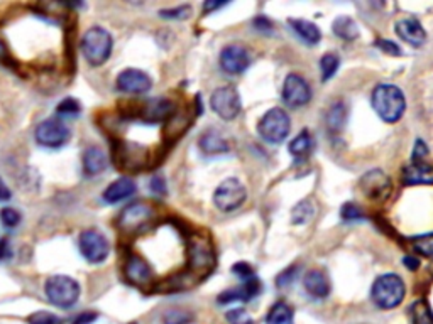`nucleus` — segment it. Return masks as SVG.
Returning a JSON list of instances; mask_svg holds the SVG:
<instances>
[{"label":"nucleus","instance_id":"11","mask_svg":"<svg viewBox=\"0 0 433 324\" xmlns=\"http://www.w3.org/2000/svg\"><path fill=\"white\" fill-rule=\"evenodd\" d=\"M359 186H361L364 196L369 198L370 201L388 200L393 189L391 179H389L388 176L379 169H374V171H369V173H366L364 176H362L361 181H359Z\"/></svg>","mask_w":433,"mask_h":324},{"label":"nucleus","instance_id":"28","mask_svg":"<svg viewBox=\"0 0 433 324\" xmlns=\"http://www.w3.org/2000/svg\"><path fill=\"white\" fill-rule=\"evenodd\" d=\"M335 36L344 39V41H354L359 37L357 24L350 17H338L334 22Z\"/></svg>","mask_w":433,"mask_h":324},{"label":"nucleus","instance_id":"16","mask_svg":"<svg viewBox=\"0 0 433 324\" xmlns=\"http://www.w3.org/2000/svg\"><path fill=\"white\" fill-rule=\"evenodd\" d=\"M396 34L408 44L420 48L427 41V33L416 19H403L396 24Z\"/></svg>","mask_w":433,"mask_h":324},{"label":"nucleus","instance_id":"42","mask_svg":"<svg viewBox=\"0 0 433 324\" xmlns=\"http://www.w3.org/2000/svg\"><path fill=\"white\" fill-rule=\"evenodd\" d=\"M376 46L381 51H384L386 54H391V56H400V54H401L400 46H398L396 42L389 41V39H379V41L376 42Z\"/></svg>","mask_w":433,"mask_h":324},{"label":"nucleus","instance_id":"8","mask_svg":"<svg viewBox=\"0 0 433 324\" xmlns=\"http://www.w3.org/2000/svg\"><path fill=\"white\" fill-rule=\"evenodd\" d=\"M36 142L39 146L48 147V149H60L70 140L68 125H65L58 119H48L36 127Z\"/></svg>","mask_w":433,"mask_h":324},{"label":"nucleus","instance_id":"35","mask_svg":"<svg viewBox=\"0 0 433 324\" xmlns=\"http://www.w3.org/2000/svg\"><path fill=\"white\" fill-rule=\"evenodd\" d=\"M27 323L29 324H63V321H61L56 314H53V312H46V311H39V312H34V314H31L29 319H27Z\"/></svg>","mask_w":433,"mask_h":324},{"label":"nucleus","instance_id":"2","mask_svg":"<svg viewBox=\"0 0 433 324\" xmlns=\"http://www.w3.org/2000/svg\"><path fill=\"white\" fill-rule=\"evenodd\" d=\"M407 289L403 280L396 274H384L377 277L370 289V299L381 309H393L403 302Z\"/></svg>","mask_w":433,"mask_h":324},{"label":"nucleus","instance_id":"44","mask_svg":"<svg viewBox=\"0 0 433 324\" xmlns=\"http://www.w3.org/2000/svg\"><path fill=\"white\" fill-rule=\"evenodd\" d=\"M295 275H296V268H295V267H293V268H288L286 272H283V274L278 275V279H276V282H278V286H279V287H286L288 284H290L291 280L295 279Z\"/></svg>","mask_w":433,"mask_h":324},{"label":"nucleus","instance_id":"29","mask_svg":"<svg viewBox=\"0 0 433 324\" xmlns=\"http://www.w3.org/2000/svg\"><path fill=\"white\" fill-rule=\"evenodd\" d=\"M347 120V107L342 101H335L327 112V125L330 130L338 132L345 125Z\"/></svg>","mask_w":433,"mask_h":324},{"label":"nucleus","instance_id":"20","mask_svg":"<svg viewBox=\"0 0 433 324\" xmlns=\"http://www.w3.org/2000/svg\"><path fill=\"white\" fill-rule=\"evenodd\" d=\"M259 292H261L259 280H256V279L245 280L239 289H229V291H225L224 294H220L218 302L229 304V302H234V300H251V299H254Z\"/></svg>","mask_w":433,"mask_h":324},{"label":"nucleus","instance_id":"26","mask_svg":"<svg viewBox=\"0 0 433 324\" xmlns=\"http://www.w3.org/2000/svg\"><path fill=\"white\" fill-rule=\"evenodd\" d=\"M313 151V139H311L310 132L303 130L302 134L296 135L290 144V154L295 159H305Z\"/></svg>","mask_w":433,"mask_h":324},{"label":"nucleus","instance_id":"45","mask_svg":"<svg viewBox=\"0 0 433 324\" xmlns=\"http://www.w3.org/2000/svg\"><path fill=\"white\" fill-rule=\"evenodd\" d=\"M151 187H153L154 193H158V194H165L166 193L165 179H163L161 176H154V178L151 179Z\"/></svg>","mask_w":433,"mask_h":324},{"label":"nucleus","instance_id":"3","mask_svg":"<svg viewBox=\"0 0 433 324\" xmlns=\"http://www.w3.org/2000/svg\"><path fill=\"white\" fill-rule=\"evenodd\" d=\"M112 36L104 27H92L81 37V53L92 66H100L111 58Z\"/></svg>","mask_w":433,"mask_h":324},{"label":"nucleus","instance_id":"36","mask_svg":"<svg viewBox=\"0 0 433 324\" xmlns=\"http://www.w3.org/2000/svg\"><path fill=\"white\" fill-rule=\"evenodd\" d=\"M227 321L230 324H254V319L251 318L247 311L243 309V307H237V309H230L227 314H225Z\"/></svg>","mask_w":433,"mask_h":324},{"label":"nucleus","instance_id":"38","mask_svg":"<svg viewBox=\"0 0 433 324\" xmlns=\"http://www.w3.org/2000/svg\"><path fill=\"white\" fill-rule=\"evenodd\" d=\"M191 314L181 309H171L165 314V324H188Z\"/></svg>","mask_w":433,"mask_h":324},{"label":"nucleus","instance_id":"14","mask_svg":"<svg viewBox=\"0 0 433 324\" xmlns=\"http://www.w3.org/2000/svg\"><path fill=\"white\" fill-rule=\"evenodd\" d=\"M251 65L247 49L239 44H230L220 53V66L230 75H240Z\"/></svg>","mask_w":433,"mask_h":324},{"label":"nucleus","instance_id":"32","mask_svg":"<svg viewBox=\"0 0 433 324\" xmlns=\"http://www.w3.org/2000/svg\"><path fill=\"white\" fill-rule=\"evenodd\" d=\"M313 213L315 208L310 201H300L293 208V212H291V221L295 225L308 223L313 218Z\"/></svg>","mask_w":433,"mask_h":324},{"label":"nucleus","instance_id":"12","mask_svg":"<svg viewBox=\"0 0 433 324\" xmlns=\"http://www.w3.org/2000/svg\"><path fill=\"white\" fill-rule=\"evenodd\" d=\"M311 99L310 85L298 75H290L284 81L283 87V100L288 107L300 108L307 105Z\"/></svg>","mask_w":433,"mask_h":324},{"label":"nucleus","instance_id":"33","mask_svg":"<svg viewBox=\"0 0 433 324\" xmlns=\"http://www.w3.org/2000/svg\"><path fill=\"white\" fill-rule=\"evenodd\" d=\"M413 247H415V250L420 253V255L428 257V259H433V233H430V235H423V237L415 238V241H413Z\"/></svg>","mask_w":433,"mask_h":324},{"label":"nucleus","instance_id":"24","mask_svg":"<svg viewBox=\"0 0 433 324\" xmlns=\"http://www.w3.org/2000/svg\"><path fill=\"white\" fill-rule=\"evenodd\" d=\"M288 22H290L291 29L296 33V36L302 39L303 42H307V44L310 46L320 42L322 33H320V29L313 24V22L305 21V19H290Z\"/></svg>","mask_w":433,"mask_h":324},{"label":"nucleus","instance_id":"5","mask_svg":"<svg viewBox=\"0 0 433 324\" xmlns=\"http://www.w3.org/2000/svg\"><path fill=\"white\" fill-rule=\"evenodd\" d=\"M290 117H288V113L283 108H271V110L264 113L259 125H257L259 135L269 144L283 142L288 137V134H290Z\"/></svg>","mask_w":433,"mask_h":324},{"label":"nucleus","instance_id":"51","mask_svg":"<svg viewBox=\"0 0 433 324\" xmlns=\"http://www.w3.org/2000/svg\"><path fill=\"white\" fill-rule=\"evenodd\" d=\"M3 56H7V46H6V42L0 39V58H3Z\"/></svg>","mask_w":433,"mask_h":324},{"label":"nucleus","instance_id":"46","mask_svg":"<svg viewBox=\"0 0 433 324\" xmlns=\"http://www.w3.org/2000/svg\"><path fill=\"white\" fill-rule=\"evenodd\" d=\"M427 154H428L427 146H425L421 140H416L415 151H413V161H421V159H423Z\"/></svg>","mask_w":433,"mask_h":324},{"label":"nucleus","instance_id":"23","mask_svg":"<svg viewBox=\"0 0 433 324\" xmlns=\"http://www.w3.org/2000/svg\"><path fill=\"white\" fill-rule=\"evenodd\" d=\"M171 112H173V105L170 100L153 99L146 103L142 115L147 122H161L171 115Z\"/></svg>","mask_w":433,"mask_h":324},{"label":"nucleus","instance_id":"30","mask_svg":"<svg viewBox=\"0 0 433 324\" xmlns=\"http://www.w3.org/2000/svg\"><path fill=\"white\" fill-rule=\"evenodd\" d=\"M409 311H411L413 324H433V312L425 300H416Z\"/></svg>","mask_w":433,"mask_h":324},{"label":"nucleus","instance_id":"6","mask_svg":"<svg viewBox=\"0 0 433 324\" xmlns=\"http://www.w3.org/2000/svg\"><path fill=\"white\" fill-rule=\"evenodd\" d=\"M245 198H247V191L243 182L236 178H229L220 182V186L215 189L213 203L220 212H234L244 205Z\"/></svg>","mask_w":433,"mask_h":324},{"label":"nucleus","instance_id":"47","mask_svg":"<svg viewBox=\"0 0 433 324\" xmlns=\"http://www.w3.org/2000/svg\"><path fill=\"white\" fill-rule=\"evenodd\" d=\"M10 196H13V194H10L9 186H7L6 182H3V179L0 178V203L9 201V200H10Z\"/></svg>","mask_w":433,"mask_h":324},{"label":"nucleus","instance_id":"9","mask_svg":"<svg viewBox=\"0 0 433 324\" xmlns=\"http://www.w3.org/2000/svg\"><path fill=\"white\" fill-rule=\"evenodd\" d=\"M154 212L146 203H132L126 206L119 216V228L124 233H136L146 228L153 220Z\"/></svg>","mask_w":433,"mask_h":324},{"label":"nucleus","instance_id":"40","mask_svg":"<svg viewBox=\"0 0 433 324\" xmlns=\"http://www.w3.org/2000/svg\"><path fill=\"white\" fill-rule=\"evenodd\" d=\"M191 9L188 6H181V7H177V9H168V10H161V17L165 19H186L190 15Z\"/></svg>","mask_w":433,"mask_h":324},{"label":"nucleus","instance_id":"37","mask_svg":"<svg viewBox=\"0 0 433 324\" xmlns=\"http://www.w3.org/2000/svg\"><path fill=\"white\" fill-rule=\"evenodd\" d=\"M0 221L7 228H15V226L21 223V213L14 208H3L0 212Z\"/></svg>","mask_w":433,"mask_h":324},{"label":"nucleus","instance_id":"31","mask_svg":"<svg viewBox=\"0 0 433 324\" xmlns=\"http://www.w3.org/2000/svg\"><path fill=\"white\" fill-rule=\"evenodd\" d=\"M338 66H341V58L335 53H327L325 56L320 60V71H322V80L329 81L332 76L337 73Z\"/></svg>","mask_w":433,"mask_h":324},{"label":"nucleus","instance_id":"21","mask_svg":"<svg viewBox=\"0 0 433 324\" xmlns=\"http://www.w3.org/2000/svg\"><path fill=\"white\" fill-rule=\"evenodd\" d=\"M212 250H210L209 244L202 240H195L191 241L190 245V265L191 268H197V271H202V268H206L212 265Z\"/></svg>","mask_w":433,"mask_h":324},{"label":"nucleus","instance_id":"19","mask_svg":"<svg viewBox=\"0 0 433 324\" xmlns=\"http://www.w3.org/2000/svg\"><path fill=\"white\" fill-rule=\"evenodd\" d=\"M303 287L310 296L317 299H325L327 296L330 294V282H329V277L325 275V272L317 271H310L303 279Z\"/></svg>","mask_w":433,"mask_h":324},{"label":"nucleus","instance_id":"18","mask_svg":"<svg viewBox=\"0 0 433 324\" xmlns=\"http://www.w3.org/2000/svg\"><path fill=\"white\" fill-rule=\"evenodd\" d=\"M405 185H433V167L423 161H415L405 167L403 171Z\"/></svg>","mask_w":433,"mask_h":324},{"label":"nucleus","instance_id":"17","mask_svg":"<svg viewBox=\"0 0 433 324\" xmlns=\"http://www.w3.org/2000/svg\"><path fill=\"white\" fill-rule=\"evenodd\" d=\"M136 189H138V187H136V182L132 181L131 178H126V176H124V178H119L104 191L102 198L105 203L115 205V203L129 200V198L136 193Z\"/></svg>","mask_w":433,"mask_h":324},{"label":"nucleus","instance_id":"52","mask_svg":"<svg viewBox=\"0 0 433 324\" xmlns=\"http://www.w3.org/2000/svg\"><path fill=\"white\" fill-rule=\"evenodd\" d=\"M131 324H136V323H131Z\"/></svg>","mask_w":433,"mask_h":324},{"label":"nucleus","instance_id":"13","mask_svg":"<svg viewBox=\"0 0 433 324\" xmlns=\"http://www.w3.org/2000/svg\"><path fill=\"white\" fill-rule=\"evenodd\" d=\"M124 275H126L127 282H131L132 286H147V284L153 282V267L146 262L140 255H129L124 264Z\"/></svg>","mask_w":433,"mask_h":324},{"label":"nucleus","instance_id":"49","mask_svg":"<svg viewBox=\"0 0 433 324\" xmlns=\"http://www.w3.org/2000/svg\"><path fill=\"white\" fill-rule=\"evenodd\" d=\"M405 264H407V267L408 268H411V271H415V268H418V265H420V262L416 259H411V257H407V259H405Z\"/></svg>","mask_w":433,"mask_h":324},{"label":"nucleus","instance_id":"43","mask_svg":"<svg viewBox=\"0 0 433 324\" xmlns=\"http://www.w3.org/2000/svg\"><path fill=\"white\" fill-rule=\"evenodd\" d=\"M97 318H99L97 312L85 311V312H81V314H78L76 318L72 321V324H92L93 321H97Z\"/></svg>","mask_w":433,"mask_h":324},{"label":"nucleus","instance_id":"27","mask_svg":"<svg viewBox=\"0 0 433 324\" xmlns=\"http://www.w3.org/2000/svg\"><path fill=\"white\" fill-rule=\"evenodd\" d=\"M293 309L286 302H276L266 316V324H291Z\"/></svg>","mask_w":433,"mask_h":324},{"label":"nucleus","instance_id":"4","mask_svg":"<svg viewBox=\"0 0 433 324\" xmlns=\"http://www.w3.org/2000/svg\"><path fill=\"white\" fill-rule=\"evenodd\" d=\"M44 291L49 302L56 307H65V309L75 306L78 298H80V284L68 275L49 277Z\"/></svg>","mask_w":433,"mask_h":324},{"label":"nucleus","instance_id":"50","mask_svg":"<svg viewBox=\"0 0 433 324\" xmlns=\"http://www.w3.org/2000/svg\"><path fill=\"white\" fill-rule=\"evenodd\" d=\"M224 6V2H206L205 3V12H212V10H215V9H218V7H222Z\"/></svg>","mask_w":433,"mask_h":324},{"label":"nucleus","instance_id":"25","mask_svg":"<svg viewBox=\"0 0 433 324\" xmlns=\"http://www.w3.org/2000/svg\"><path fill=\"white\" fill-rule=\"evenodd\" d=\"M200 149L205 152V154L215 155V154H224V152L229 151V144L225 142L224 137L215 130L205 132L200 139Z\"/></svg>","mask_w":433,"mask_h":324},{"label":"nucleus","instance_id":"7","mask_svg":"<svg viewBox=\"0 0 433 324\" xmlns=\"http://www.w3.org/2000/svg\"><path fill=\"white\" fill-rule=\"evenodd\" d=\"M80 252L90 264H102L111 253L107 237L99 230H85L80 235Z\"/></svg>","mask_w":433,"mask_h":324},{"label":"nucleus","instance_id":"22","mask_svg":"<svg viewBox=\"0 0 433 324\" xmlns=\"http://www.w3.org/2000/svg\"><path fill=\"white\" fill-rule=\"evenodd\" d=\"M107 164L108 161L107 157H105V154L100 149H97V147H88V149L85 151L83 173L85 176H88V178L104 173V171L107 169Z\"/></svg>","mask_w":433,"mask_h":324},{"label":"nucleus","instance_id":"1","mask_svg":"<svg viewBox=\"0 0 433 324\" xmlns=\"http://www.w3.org/2000/svg\"><path fill=\"white\" fill-rule=\"evenodd\" d=\"M373 108L384 122L395 123L403 117L407 108L403 92L395 85H379L373 92Z\"/></svg>","mask_w":433,"mask_h":324},{"label":"nucleus","instance_id":"41","mask_svg":"<svg viewBox=\"0 0 433 324\" xmlns=\"http://www.w3.org/2000/svg\"><path fill=\"white\" fill-rule=\"evenodd\" d=\"M232 272L234 274H236L237 277H239V279H243V280H251V279H254V271H252V267L249 264H245V262H239V264H236L232 267Z\"/></svg>","mask_w":433,"mask_h":324},{"label":"nucleus","instance_id":"48","mask_svg":"<svg viewBox=\"0 0 433 324\" xmlns=\"http://www.w3.org/2000/svg\"><path fill=\"white\" fill-rule=\"evenodd\" d=\"M10 257H13V253L9 250V244H7V240H2L0 241V260H7Z\"/></svg>","mask_w":433,"mask_h":324},{"label":"nucleus","instance_id":"10","mask_svg":"<svg viewBox=\"0 0 433 324\" xmlns=\"http://www.w3.org/2000/svg\"><path fill=\"white\" fill-rule=\"evenodd\" d=\"M210 105L212 110L224 120H234L240 113L239 93L232 87L217 88L210 99Z\"/></svg>","mask_w":433,"mask_h":324},{"label":"nucleus","instance_id":"39","mask_svg":"<svg viewBox=\"0 0 433 324\" xmlns=\"http://www.w3.org/2000/svg\"><path fill=\"white\" fill-rule=\"evenodd\" d=\"M342 218L347 221L361 220V218H364V213H362V210L359 208L357 205H354V203H345V205L342 206Z\"/></svg>","mask_w":433,"mask_h":324},{"label":"nucleus","instance_id":"34","mask_svg":"<svg viewBox=\"0 0 433 324\" xmlns=\"http://www.w3.org/2000/svg\"><path fill=\"white\" fill-rule=\"evenodd\" d=\"M80 112H81V105L78 103V100L75 99H65L56 108L58 115L68 117V119L70 117H76Z\"/></svg>","mask_w":433,"mask_h":324},{"label":"nucleus","instance_id":"15","mask_svg":"<svg viewBox=\"0 0 433 324\" xmlns=\"http://www.w3.org/2000/svg\"><path fill=\"white\" fill-rule=\"evenodd\" d=\"M151 87H153V81L140 69L129 68L117 76V88L124 93L140 95V93L149 92Z\"/></svg>","mask_w":433,"mask_h":324}]
</instances>
